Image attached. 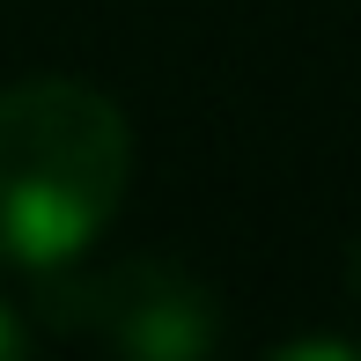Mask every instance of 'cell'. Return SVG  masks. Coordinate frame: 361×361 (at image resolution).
Segmentation results:
<instances>
[{
	"label": "cell",
	"instance_id": "6da1fadb",
	"mask_svg": "<svg viewBox=\"0 0 361 361\" xmlns=\"http://www.w3.org/2000/svg\"><path fill=\"white\" fill-rule=\"evenodd\" d=\"M133 126L104 89L37 74L0 89V266L59 273L111 228Z\"/></svg>",
	"mask_w": 361,
	"mask_h": 361
},
{
	"label": "cell",
	"instance_id": "7a4b0ae2",
	"mask_svg": "<svg viewBox=\"0 0 361 361\" xmlns=\"http://www.w3.org/2000/svg\"><path fill=\"white\" fill-rule=\"evenodd\" d=\"M44 324L81 339H104L140 361H200L221 347V302L170 258H118L96 273H67L44 288Z\"/></svg>",
	"mask_w": 361,
	"mask_h": 361
},
{
	"label": "cell",
	"instance_id": "3957f363",
	"mask_svg": "<svg viewBox=\"0 0 361 361\" xmlns=\"http://www.w3.org/2000/svg\"><path fill=\"white\" fill-rule=\"evenodd\" d=\"M281 361H310V354H332V361H361L354 339H288V347H273Z\"/></svg>",
	"mask_w": 361,
	"mask_h": 361
},
{
	"label": "cell",
	"instance_id": "277c9868",
	"mask_svg": "<svg viewBox=\"0 0 361 361\" xmlns=\"http://www.w3.org/2000/svg\"><path fill=\"white\" fill-rule=\"evenodd\" d=\"M23 347H30V324L15 317V302H0V361H15Z\"/></svg>",
	"mask_w": 361,
	"mask_h": 361
},
{
	"label": "cell",
	"instance_id": "5b68a950",
	"mask_svg": "<svg viewBox=\"0 0 361 361\" xmlns=\"http://www.w3.org/2000/svg\"><path fill=\"white\" fill-rule=\"evenodd\" d=\"M347 295L361 302V243H354V258H347Z\"/></svg>",
	"mask_w": 361,
	"mask_h": 361
}]
</instances>
